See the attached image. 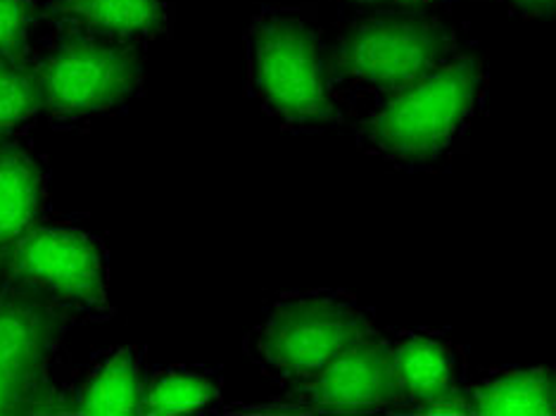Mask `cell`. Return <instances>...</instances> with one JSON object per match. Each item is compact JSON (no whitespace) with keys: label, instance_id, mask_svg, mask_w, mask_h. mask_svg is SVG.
I'll use <instances>...</instances> for the list:
<instances>
[{"label":"cell","instance_id":"3957f363","mask_svg":"<svg viewBox=\"0 0 556 416\" xmlns=\"http://www.w3.org/2000/svg\"><path fill=\"white\" fill-rule=\"evenodd\" d=\"M459 29L433 8L352 12L328 39V67L348 122L464 50Z\"/></svg>","mask_w":556,"mask_h":416},{"label":"cell","instance_id":"5b68a950","mask_svg":"<svg viewBox=\"0 0 556 416\" xmlns=\"http://www.w3.org/2000/svg\"><path fill=\"white\" fill-rule=\"evenodd\" d=\"M374 326V314L343 288L286 291L245 336V355L274 383L290 388L321 371Z\"/></svg>","mask_w":556,"mask_h":416},{"label":"cell","instance_id":"7c38bea8","mask_svg":"<svg viewBox=\"0 0 556 416\" xmlns=\"http://www.w3.org/2000/svg\"><path fill=\"white\" fill-rule=\"evenodd\" d=\"M48 169L22 141L0 143V269L8 255L46 217Z\"/></svg>","mask_w":556,"mask_h":416},{"label":"cell","instance_id":"2e32d148","mask_svg":"<svg viewBox=\"0 0 556 416\" xmlns=\"http://www.w3.org/2000/svg\"><path fill=\"white\" fill-rule=\"evenodd\" d=\"M39 0H0V58L24 60L39 29Z\"/></svg>","mask_w":556,"mask_h":416},{"label":"cell","instance_id":"52a82bcc","mask_svg":"<svg viewBox=\"0 0 556 416\" xmlns=\"http://www.w3.org/2000/svg\"><path fill=\"white\" fill-rule=\"evenodd\" d=\"M70 326L43 300L0 283V416L58 412L53 367Z\"/></svg>","mask_w":556,"mask_h":416},{"label":"cell","instance_id":"8992f818","mask_svg":"<svg viewBox=\"0 0 556 416\" xmlns=\"http://www.w3.org/2000/svg\"><path fill=\"white\" fill-rule=\"evenodd\" d=\"M0 283L43 300L70 324L112 317L108 245L74 219L43 217L22 236L3 262Z\"/></svg>","mask_w":556,"mask_h":416},{"label":"cell","instance_id":"7a4b0ae2","mask_svg":"<svg viewBox=\"0 0 556 416\" xmlns=\"http://www.w3.org/2000/svg\"><path fill=\"white\" fill-rule=\"evenodd\" d=\"M243 43L248 93L283 131L317 136L348 124L317 5L260 8Z\"/></svg>","mask_w":556,"mask_h":416},{"label":"cell","instance_id":"d6986e66","mask_svg":"<svg viewBox=\"0 0 556 416\" xmlns=\"http://www.w3.org/2000/svg\"><path fill=\"white\" fill-rule=\"evenodd\" d=\"M435 3H440V0H426V5H428V8H433Z\"/></svg>","mask_w":556,"mask_h":416},{"label":"cell","instance_id":"ac0fdd59","mask_svg":"<svg viewBox=\"0 0 556 416\" xmlns=\"http://www.w3.org/2000/svg\"><path fill=\"white\" fill-rule=\"evenodd\" d=\"M352 12L366 10H397V8H428L426 0H336Z\"/></svg>","mask_w":556,"mask_h":416},{"label":"cell","instance_id":"30bf717a","mask_svg":"<svg viewBox=\"0 0 556 416\" xmlns=\"http://www.w3.org/2000/svg\"><path fill=\"white\" fill-rule=\"evenodd\" d=\"M39 24L148 48L172 34L174 3L172 0H43Z\"/></svg>","mask_w":556,"mask_h":416},{"label":"cell","instance_id":"5bb4252c","mask_svg":"<svg viewBox=\"0 0 556 416\" xmlns=\"http://www.w3.org/2000/svg\"><path fill=\"white\" fill-rule=\"evenodd\" d=\"M222 376L205 367H157L146 376L138 416H191L222 407Z\"/></svg>","mask_w":556,"mask_h":416},{"label":"cell","instance_id":"ba28073f","mask_svg":"<svg viewBox=\"0 0 556 416\" xmlns=\"http://www.w3.org/2000/svg\"><path fill=\"white\" fill-rule=\"evenodd\" d=\"M281 400L309 412H402L388 331L376 324L321 371L283 388Z\"/></svg>","mask_w":556,"mask_h":416},{"label":"cell","instance_id":"e0dca14e","mask_svg":"<svg viewBox=\"0 0 556 416\" xmlns=\"http://www.w3.org/2000/svg\"><path fill=\"white\" fill-rule=\"evenodd\" d=\"M500 3L523 20H552L556 12V0H500Z\"/></svg>","mask_w":556,"mask_h":416},{"label":"cell","instance_id":"9a60e30c","mask_svg":"<svg viewBox=\"0 0 556 416\" xmlns=\"http://www.w3.org/2000/svg\"><path fill=\"white\" fill-rule=\"evenodd\" d=\"M39 117L41 93L31 60L0 58V143L20 141Z\"/></svg>","mask_w":556,"mask_h":416},{"label":"cell","instance_id":"6da1fadb","mask_svg":"<svg viewBox=\"0 0 556 416\" xmlns=\"http://www.w3.org/2000/svg\"><path fill=\"white\" fill-rule=\"evenodd\" d=\"M490 72L483 55L464 48L445 65L352 119L366 155L402 169H428L450 160L483 115Z\"/></svg>","mask_w":556,"mask_h":416},{"label":"cell","instance_id":"8fae6325","mask_svg":"<svg viewBox=\"0 0 556 416\" xmlns=\"http://www.w3.org/2000/svg\"><path fill=\"white\" fill-rule=\"evenodd\" d=\"M143 350L117 345L96 352L67 402L81 416H138L146 386Z\"/></svg>","mask_w":556,"mask_h":416},{"label":"cell","instance_id":"4fadbf2b","mask_svg":"<svg viewBox=\"0 0 556 416\" xmlns=\"http://www.w3.org/2000/svg\"><path fill=\"white\" fill-rule=\"evenodd\" d=\"M471 416H552L556 381L552 367H495L466 381Z\"/></svg>","mask_w":556,"mask_h":416},{"label":"cell","instance_id":"9c48e42d","mask_svg":"<svg viewBox=\"0 0 556 416\" xmlns=\"http://www.w3.org/2000/svg\"><path fill=\"white\" fill-rule=\"evenodd\" d=\"M390 362L402 393V412L428 414L440 400L464 390L469 362L459 343L435 329H386Z\"/></svg>","mask_w":556,"mask_h":416},{"label":"cell","instance_id":"277c9868","mask_svg":"<svg viewBox=\"0 0 556 416\" xmlns=\"http://www.w3.org/2000/svg\"><path fill=\"white\" fill-rule=\"evenodd\" d=\"M41 117L55 129H84L143 93L146 48L105 36L41 27L31 43Z\"/></svg>","mask_w":556,"mask_h":416}]
</instances>
